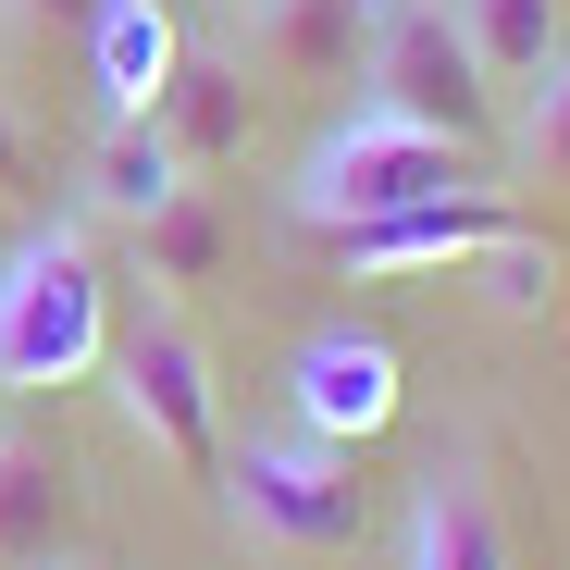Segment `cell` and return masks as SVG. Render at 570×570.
<instances>
[{"instance_id":"cell-1","label":"cell","mask_w":570,"mask_h":570,"mask_svg":"<svg viewBox=\"0 0 570 570\" xmlns=\"http://www.w3.org/2000/svg\"><path fill=\"white\" fill-rule=\"evenodd\" d=\"M100 360H112V285L87 224H26L0 248V397L87 385Z\"/></svg>"},{"instance_id":"cell-2","label":"cell","mask_w":570,"mask_h":570,"mask_svg":"<svg viewBox=\"0 0 570 570\" xmlns=\"http://www.w3.org/2000/svg\"><path fill=\"white\" fill-rule=\"evenodd\" d=\"M471 186H484V149H446V137H422V125L347 112V125L298 161L285 212H298L311 236H347V224H385V212H410V199H471Z\"/></svg>"},{"instance_id":"cell-3","label":"cell","mask_w":570,"mask_h":570,"mask_svg":"<svg viewBox=\"0 0 570 570\" xmlns=\"http://www.w3.org/2000/svg\"><path fill=\"white\" fill-rule=\"evenodd\" d=\"M212 497H224L236 546H273V558H335V546H360V471H347V446H311V434H248V446H224Z\"/></svg>"},{"instance_id":"cell-4","label":"cell","mask_w":570,"mask_h":570,"mask_svg":"<svg viewBox=\"0 0 570 570\" xmlns=\"http://www.w3.org/2000/svg\"><path fill=\"white\" fill-rule=\"evenodd\" d=\"M360 87H372L385 125H422L446 149H484L497 137V87H484V62H471V38H459L446 0H385V13H372Z\"/></svg>"},{"instance_id":"cell-5","label":"cell","mask_w":570,"mask_h":570,"mask_svg":"<svg viewBox=\"0 0 570 570\" xmlns=\"http://www.w3.org/2000/svg\"><path fill=\"white\" fill-rule=\"evenodd\" d=\"M112 397L174 471H199V484L224 471V385H212V347L174 298H137V323H112Z\"/></svg>"},{"instance_id":"cell-6","label":"cell","mask_w":570,"mask_h":570,"mask_svg":"<svg viewBox=\"0 0 570 570\" xmlns=\"http://www.w3.org/2000/svg\"><path fill=\"white\" fill-rule=\"evenodd\" d=\"M285 410H298L311 446H360V434H385L397 422V347L385 335H311L298 360H285Z\"/></svg>"},{"instance_id":"cell-7","label":"cell","mask_w":570,"mask_h":570,"mask_svg":"<svg viewBox=\"0 0 570 570\" xmlns=\"http://www.w3.org/2000/svg\"><path fill=\"white\" fill-rule=\"evenodd\" d=\"M372 13H385V0H248L236 62L261 87H347L372 62Z\"/></svg>"},{"instance_id":"cell-8","label":"cell","mask_w":570,"mask_h":570,"mask_svg":"<svg viewBox=\"0 0 570 570\" xmlns=\"http://www.w3.org/2000/svg\"><path fill=\"white\" fill-rule=\"evenodd\" d=\"M149 125H161V149H174L186 174H236V161H248V137H261V87H248V62H236V50H174Z\"/></svg>"},{"instance_id":"cell-9","label":"cell","mask_w":570,"mask_h":570,"mask_svg":"<svg viewBox=\"0 0 570 570\" xmlns=\"http://www.w3.org/2000/svg\"><path fill=\"white\" fill-rule=\"evenodd\" d=\"M521 224L497 212V186H471V199H410V212H385V224H347L335 236V261L347 273H446V261H497Z\"/></svg>"},{"instance_id":"cell-10","label":"cell","mask_w":570,"mask_h":570,"mask_svg":"<svg viewBox=\"0 0 570 570\" xmlns=\"http://www.w3.org/2000/svg\"><path fill=\"white\" fill-rule=\"evenodd\" d=\"M75 558V471L50 434L0 422V570H50Z\"/></svg>"},{"instance_id":"cell-11","label":"cell","mask_w":570,"mask_h":570,"mask_svg":"<svg viewBox=\"0 0 570 570\" xmlns=\"http://www.w3.org/2000/svg\"><path fill=\"white\" fill-rule=\"evenodd\" d=\"M174 186H199V174L161 149L149 112H125V125H100V149H87V174H75V224H125V236H137Z\"/></svg>"},{"instance_id":"cell-12","label":"cell","mask_w":570,"mask_h":570,"mask_svg":"<svg viewBox=\"0 0 570 570\" xmlns=\"http://www.w3.org/2000/svg\"><path fill=\"white\" fill-rule=\"evenodd\" d=\"M410 570H509V509L471 459H446L410 509Z\"/></svg>"},{"instance_id":"cell-13","label":"cell","mask_w":570,"mask_h":570,"mask_svg":"<svg viewBox=\"0 0 570 570\" xmlns=\"http://www.w3.org/2000/svg\"><path fill=\"white\" fill-rule=\"evenodd\" d=\"M174 13L161 0H100L87 13V75H100V125H125V112H149L161 100V75H174Z\"/></svg>"},{"instance_id":"cell-14","label":"cell","mask_w":570,"mask_h":570,"mask_svg":"<svg viewBox=\"0 0 570 570\" xmlns=\"http://www.w3.org/2000/svg\"><path fill=\"white\" fill-rule=\"evenodd\" d=\"M224 248H236L224 199H212V186H174V199L137 224V298H174V311H186V285H212Z\"/></svg>"},{"instance_id":"cell-15","label":"cell","mask_w":570,"mask_h":570,"mask_svg":"<svg viewBox=\"0 0 570 570\" xmlns=\"http://www.w3.org/2000/svg\"><path fill=\"white\" fill-rule=\"evenodd\" d=\"M446 13H459L471 62H484V87H509V100L570 50V38H558V0H446Z\"/></svg>"},{"instance_id":"cell-16","label":"cell","mask_w":570,"mask_h":570,"mask_svg":"<svg viewBox=\"0 0 570 570\" xmlns=\"http://www.w3.org/2000/svg\"><path fill=\"white\" fill-rule=\"evenodd\" d=\"M509 149H521V174L533 186H570V50L521 87V112H509Z\"/></svg>"},{"instance_id":"cell-17","label":"cell","mask_w":570,"mask_h":570,"mask_svg":"<svg viewBox=\"0 0 570 570\" xmlns=\"http://www.w3.org/2000/svg\"><path fill=\"white\" fill-rule=\"evenodd\" d=\"M38 174H50V161H38V125L13 112V87H0V212H13V199H38Z\"/></svg>"},{"instance_id":"cell-18","label":"cell","mask_w":570,"mask_h":570,"mask_svg":"<svg viewBox=\"0 0 570 570\" xmlns=\"http://www.w3.org/2000/svg\"><path fill=\"white\" fill-rule=\"evenodd\" d=\"M87 13L100 0H0V26H26V38H87Z\"/></svg>"},{"instance_id":"cell-19","label":"cell","mask_w":570,"mask_h":570,"mask_svg":"<svg viewBox=\"0 0 570 570\" xmlns=\"http://www.w3.org/2000/svg\"><path fill=\"white\" fill-rule=\"evenodd\" d=\"M50 570H87V558H50Z\"/></svg>"}]
</instances>
